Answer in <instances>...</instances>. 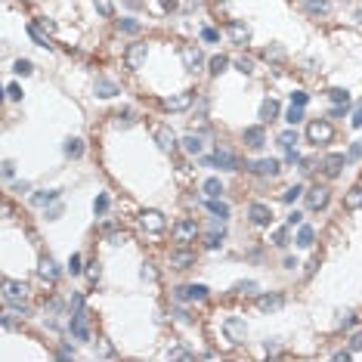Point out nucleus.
Returning a JSON list of instances; mask_svg holds the SVG:
<instances>
[{
	"instance_id": "c03bdc74",
	"label": "nucleus",
	"mask_w": 362,
	"mask_h": 362,
	"mask_svg": "<svg viewBox=\"0 0 362 362\" xmlns=\"http://www.w3.org/2000/svg\"><path fill=\"white\" fill-rule=\"evenodd\" d=\"M359 158H362V140L350 146V152H347V164H350V161H359Z\"/></svg>"
},
{
	"instance_id": "4d7b16f0",
	"label": "nucleus",
	"mask_w": 362,
	"mask_h": 362,
	"mask_svg": "<svg viewBox=\"0 0 362 362\" xmlns=\"http://www.w3.org/2000/svg\"><path fill=\"white\" fill-rule=\"evenodd\" d=\"M7 96H10V99H22V87H19V84H10V87H7Z\"/></svg>"
},
{
	"instance_id": "13d9d810",
	"label": "nucleus",
	"mask_w": 362,
	"mask_h": 362,
	"mask_svg": "<svg viewBox=\"0 0 362 362\" xmlns=\"http://www.w3.org/2000/svg\"><path fill=\"white\" fill-rule=\"evenodd\" d=\"M68 269H71V275H74V272H80V254H71V260H68Z\"/></svg>"
},
{
	"instance_id": "a878e982",
	"label": "nucleus",
	"mask_w": 362,
	"mask_h": 362,
	"mask_svg": "<svg viewBox=\"0 0 362 362\" xmlns=\"http://www.w3.org/2000/svg\"><path fill=\"white\" fill-rule=\"evenodd\" d=\"M303 7H307V13H313V16H325V13L331 10V0H303Z\"/></svg>"
},
{
	"instance_id": "8fccbe9b",
	"label": "nucleus",
	"mask_w": 362,
	"mask_h": 362,
	"mask_svg": "<svg viewBox=\"0 0 362 362\" xmlns=\"http://www.w3.org/2000/svg\"><path fill=\"white\" fill-rule=\"evenodd\" d=\"M307 99H310V96H307L303 90H294V93H291V105H307Z\"/></svg>"
},
{
	"instance_id": "c756f323",
	"label": "nucleus",
	"mask_w": 362,
	"mask_h": 362,
	"mask_svg": "<svg viewBox=\"0 0 362 362\" xmlns=\"http://www.w3.org/2000/svg\"><path fill=\"white\" fill-rule=\"evenodd\" d=\"M118 31H121V34H140V31H143V22H136V19H121V22H118Z\"/></svg>"
},
{
	"instance_id": "e433bc0d",
	"label": "nucleus",
	"mask_w": 362,
	"mask_h": 362,
	"mask_svg": "<svg viewBox=\"0 0 362 362\" xmlns=\"http://www.w3.org/2000/svg\"><path fill=\"white\" fill-rule=\"evenodd\" d=\"M93 7H96V13L102 19H112L115 16V4H112V0H93Z\"/></svg>"
},
{
	"instance_id": "f03ea898",
	"label": "nucleus",
	"mask_w": 362,
	"mask_h": 362,
	"mask_svg": "<svg viewBox=\"0 0 362 362\" xmlns=\"http://www.w3.org/2000/svg\"><path fill=\"white\" fill-rule=\"evenodd\" d=\"M71 335L77 341H90V328H87V310H84V300L74 294V313H71Z\"/></svg>"
},
{
	"instance_id": "f704fd0d",
	"label": "nucleus",
	"mask_w": 362,
	"mask_h": 362,
	"mask_svg": "<svg viewBox=\"0 0 362 362\" xmlns=\"http://www.w3.org/2000/svg\"><path fill=\"white\" fill-rule=\"evenodd\" d=\"M344 205H347L350 211H359V208H362V189H359V186L347 192V201H344Z\"/></svg>"
},
{
	"instance_id": "39448f33",
	"label": "nucleus",
	"mask_w": 362,
	"mask_h": 362,
	"mask_svg": "<svg viewBox=\"0 0 362 362\" xmlns=\"http://www.w3.org/2000/svg\"><path fill=\"white\" fill-rule=\"evenodd\" d=\"M223 331H226L229 344H245V338H248V325H245V319H238V316H229L223 322Z\"/></svg>"
},
{
	"instance_id": "5701e85b",
	"label": "nucleus",
	"mask_w": 362,
	"mask_h": 362,
	"mask_svg": "<svg viewBox=\"0 0 362 362\" xmlns=\"http://www.w3.org/2000/svg\"><path fill=\"white\" fill-rule=\"evenodd\" d=\"M275 118H279V102L275 99H263L260 102V121L269 124V121H275Z\"/></svg>"
},
{
	"instance_id": "e2e57ef3",
	"label": "nucleus",
	"mask_w": 362,
	"mask_h": 362,
	"mask_svg": "<svg viewBox=\"0 0 362 362\" xmlns=\"http://www.w3.org/2000/svg\"><path fill=\"white\" fill-rule=\"evenodd\" d=\"M4 328H16V319H13V313H4Z\"/></svg>"
},
{
	"instance_id": "6ab92c4d",
	"label": "nucleus",
	"mask_w": 362,
	"mask_h": 362,
	"mask_svg": "<svg viewBox=\"0 0 362 362\" xmlns=\"http://www.w3.org/2000/svg\"><path fill=\"white\" fill-rule=\"evenodd\" d=\"M241 140H245V146H248V149H263V143H266V133H263V127H245Z\"/></svg>"
},
{
	"instance_id": "09e8293b",
	"label": "nucleus",
	"mask_w": 362,
	"mask_h": 362,
	"mask_svg": "<svg viewBox=\"0 0 362 362\" xmlns=\"http://www.w3.org/2000/svg\"><path fill=\"white\" fill-rule=\"evenodd\" d=\"M205 245H208L211 251H214V248H220V245H223V232H220V235H217V232H214V235H208V241H205Z\"/></svg>"
},
{
	"instance_id": "de8ad7c7",
	"label": "nucleus",
	"mask_w": 362,
	"mask_h": 362,
	"mask_svg": "<svg viewBox=\"0 0 362 362\" xmlns=\"http://www.w3.org/2000/svg\"><path fill=\"white\" fill-rule=\"evenodd\" d=\"M235 291H241V294H254V291H257V282H238Z\"/></svg>"
},
{
	"instance_id": "3c124183",
	"label": "nucleus",
	"mask_w": 362,
	"mask_h": 362,
	"mask_svg": "<svg viewBox=\"0 0 362 362\" xmlns=\"http://www.w3.org/2000/svg\"><path fill=\"white\" fill-rule=\"evenodd\" d=\"M99 275H102L99 263H90V266H87V279H90V282H99Z\"/></svg>"
},
{
	"instance_id": "cd10ccee",
	"label": "nucleus",
	"mask_w": 362,
	"mask_h": 362,
	"mask_svg": "<svg viewBox=\"0 0 362 362\" xmlns=\"http://www.w3.org/2000/svg\"><path fill=\"white\" fill-rule=\"evenodd\" d=\"M28 37H31V40H34V44H37V47H47V50H50V47H53V44H50V37H47V34H44V31H40V28H37V25H28Z\"/></svg>"
},
{
	"instance_id": "6e6d98bb",
	"label": "nucleus",
	"mask_w": 362,
	"mask_h": 362,
	"mask_svg": "<svg viewBox=\"0 0 362 362\" xmlns=\"http://www.w3.org/2000/svg\"><path fill=\"white\" fill-rule=\"evenodd\" d=\"M350 124H353V127H362V102L356 105V112H353V118H350Z\"/></svg>"
},
{
	"instance_id": "864d4df0",
	"label": "nucleus",
	"mask_w": 362,
	"mask_h": 362,
	"mask_svg": "<svg viewBox=\"0 0 362 362\" xmlns=\"http://www.w3.org/2000/svg\"><path fill=\"white\" fill-rule=\"evenodd\" d=\"M96 347H99V353H102V356H112V353H115V350H112V344H108L105 338H99V341H96Z\"/></svg>"
},
{
	"instance_id": "0eeeda50",
	"label": "nucleus",
	"mask_w": 362,
	"mask_h": 362,
	"mask_svg": "<svg viewBox=\"0 0 362 362\" xmlns=\"http://www.w3.org/2000/svg\"><path fill=\"white\" fill-rule=\"evenodd\" d=\"M168 266H171V269H189V266H195V251H192L189 245L174 248V251L168 254Z\"/></svg>"
},
{
	"instance_id": "58836bf2",
	"label": "nucleus",
	"mask_w": 362,
	"mask_h": 362,
	"mask_svg": "<svg viewBox=\"0 0 362 362\" xmlns=\"http://www.w3.org/2000/svg\"><path fill=\"white\" fill-rule=\"evenodd\" d=\"M294 143H297V133L294 130H285V133L279 136V146L285 149V152H294Z\"/></svg>"
},
{
	"instance_id": "f8f14e48",
	"label": "nucleus",
	"mask_w": 362,
	"mask_h": 362,
	"mask_svg": "<svg viewBox=\"0 0 362 362\" xmlns=\"http://www.w3.org/2000/svg\"><path fill=\"white\" fill-rule=\"evenodd\" d=\"M192 105V93L189 90H183V93H174V96H164L161 99V108L164 112H186Z\"/></svg>"
},
{
	"instance_id": "2f4dec72",
	"label": "nucleus",
	"mask_w": 362,
	"mask_h": 362,
	"mask_svg": "<svg viewBox=\"0 0 362 362\" xmlns=\"http://www.w3.org/2000/svg\"><path fill=\"white\" fill-rule=\"evenodd\" d=\"M260 56H263L266 62H285V50H282L279 44H272V47H266V50H263Z\"/></svg>"
},
{
	"instance_id": "393cba45",
	"label": "nucleus",
	"mask_w": 362,
	"mask_h": 362,
	"mask_svg": "<svg viewBox=\"0 0 362 362\" xmlns=\"http://www.w3.org/2000/svg\"><path fill=\"white\" fill-rule=\"evenodd\" d=\"M201 192H205L208 198H220V195H223V183H220L217 177H208L205 183H201Z\"/></svg>"
},
{
	"instance_id": "4be33fe9",
	"label": "nucleus",
	"mask_w": 362,
	"mask_h": 362,
	"mask_svg": "<svg viewBox=\"0 0 362 362\" xmlns=\"http://www.w3.org/2000/svg\"><path fill=\"white\" fill-rule=\"evenodd\" d=\"M96 96H102V99L118 96V84H115V80H108V77H96Z\"/></svg>"
},
{
	"instance_id": "dca6fc26",
	"label": "nucleus",
	"mask_w": 362,
	"mask_h": 362,
	"mask_svg": "<svg viewBox=\"0 0 362 362\" xmlns=\"http://www.w3.org/2000/svg\"><path fill=\"white\" fill-rule=\"evenodd\" d=\"M226 34L232 37V44H238V47H245L248 40H251V28L245 22H226Z\"/></svg>"
},
{
	"instance_id": "b1692460",
	"label": "nucleus",
	"mask_w": 362,
	"mask_h": 362,
	"mask_svg": "<svg viewBox=\"0 0 362 362\" xmlns=\"http://www.w3.org/2000/svg\"><path fill=\"white\" fill-rule=\"evenodd\" d=\"M183 152H189V155H201V152H205V140L195 136V133H189V136L183 140Z\"/></svg>"
},
{
	"instance_id": "79ce46f5",
	"label": "nucleus",
	"mask_w": 362,
	"mask_h": 362,
	"mask_svg": "<svg viewBox=\"0 0 362 362\" xmlns=\"http://www.w3.org/2000/svg\"><path fill=\"white\" fill-rule=\"evenodd\" d=\"M300 195H303V186H291V189L282 192V201H288V205H291V201H297Z\"/></svg>"
},
{
	"instance_id": "4468645a",
	"label": "nucleus",
	"mask_w": 362,
	"mask_h": 362,
	"mask_svg": "<svg viewBox=\"0 0 362 362\" xmlns=\"http://www.w3.org/2000/svg\"><path fill=\"white\" fill-rule=\"evenodd\" d=\"M248 217H251L254 226H269L272 223V208L263 205V201H254V205L248 208Z\"/></svg>"
},
{
	"instance_id": "6e6552de",
	"label": "nucleus",
	"mask_w": 362,
	"mask_h": 362,
	"mask_svg": "<svg viewBox=\"0 0 362 362\" xmlns=\"http://www.w3.org/2000/svg\"><path fill=\"white\" fill-rule=\"evenodd\" d=\"M146 56H149V47H146V44H130L127 53H124V62H127L130 71H140V68L146 65Z\"/></svg>"
},
{
	"instance_id": "72a5a7b5",
	"label": "nucleus",
	"mask_w": 362,
	"mask_h": 362,
	"mask_svg": "<svg viewBox=\"0 0 362 362\" xmlns=\"http://www.w3.org/2000/svg\"><path fill=\"white\" fill-rule=\"evenodd\" d=\"M328 99H331L335 105H350V93H347L344 87H331V90H328Z\"/></svg>"
},
{
	"instance_id": "5fc2aeb1",
	"label": "nucleus",
	"mask_w": 362,
	"mask_h": 362,
	"mask_svg": "<svg viewBox=\"0 0 362 362\" xmlns=\"http://www.w3.org/2000/svg\"><path fill=\"white\" fill-rule=\"evenodd\" d=\"M350 350H353V353H359V350H362V331H356V335L350 338Z\"/></svg>"
},
{
	"instance_id": "4c0bfd02",
	"label": "nucleus",
	"mask_w": 362,
	"mask_h": 362,
	"mask_svg": "<svg viewBox=\"0 0 362 362\" xmlns=\"http://www.w3.org/2000/svg\"><path fill=\"white\" fill-rule=\"evenodd\" d=\"M288 229H291V226H279V229L272 232V245H275V248H285V245H288Z\"/></svg>"
},
{
	"instance_id": "f3484780",
	"label": "nucleus",
	"mask_w": 362,
	"mask_h": 362,
	"mask_svg": "<svg viewBox=\"0 0 362 362\" xmlns=\"http://www.w3.org/2000/svg\"><path fill=\"white\" fill-rule=\"evenodd\" d=\"M174 297L177 300H205L208 297V288L205 285H180L174 291Z\"/></svg>"
},
{
	"instance_id": "0e129e2a",
	"label": "nucleus",
	"mask_w": 362,
	"mask_h": 362,
	"mask_svg": "<svg viewBox=\"0 0 362 362\" xmlns=\"http://www.w3.org/2000/svg\"><path fill=\"white\" fill-rule=\"evenodd\" d=\"M140 275H143V279H155V272L149 269V263H143V269H140Z\"/></svg>"
},
{
	"instance_id": "7ed1b4c3",
	"label": "nucleus",
	"mask_w": 362,
	"mask_h": 362,
	"mask_svg": "<svg viewBox=\"0 0 362 362\" xmlns=\"http://www.w3.org/2000/svg\"><path fill=\"white\" fill-rule=\"evenodd\" d=\"M307 140H310L313 146H325V143H331V140H335V127L328 124L325 118L310 121V124H307Z\"/></svg>"
},
{
	"instance_id": "bb28decb",
	"label": "nucleus",
	"mask_w": 362,
	"mask_h": 362,
	"mask_svg": "<svg viewBox=\"0 0 362 362\" xmlns=\"http://www.w3.org/2000/svg\"><path fill=\"white\" fill-rule=\"evenodd\" d=\"M208 211H211L214 217H220V220L229 217V205H226V201H220V198H208Z\"/></svg>"
},
{
	"instance_id": "37998d69",
	"label": "nucleus",
	"mask_w": 362,
	"mask_h": 362,
	"mask_svg": "<svg viewBox=\"0 0 362 362\" xmlns=\"http://www.w3.org/2000/svg\"><path fill=\"white\" fill-rule=\"evenodd\" d=\"M201 40H208V44H217V40H220V31H217V28H201Z\"/></svg>"
},
{
	"instance_id": "bf43d9fd",
	"label": "nucleus",
	"mask_w": 362,
	"mask_h": 362,
	"mask_svg": "<svg viewBox=\"0 0 362 362\" xmlns=\"http://www.w3.org/2000/svg\"><path fill=\"white\" fill-rule=\"evenodd\" d=\"M161 4V10H168V13H174L177 7H180V0H158Z\"/></svg>"
},
{
	"instance_id": "69168bd1",
	"label": "nucleus",
	"mask_w": 362,
	"mask_h": 362,
	"mask_svg": "<svg viewBox=\"0 0 362 362\" xmlns=\"http://www.w3.org/2000/svg\"><path fill=\"white\" fill-rule=\"evenodd\" d=\"M124 4H127L130 10H143V7H146V4H143V0H124Z\"/></svg>"
},
{
	"instance_id": "c9c22d12",
	"label": "nucleus",
	"mask_w": 362,
	"mask_h": 362,
	"mask_svg": "<svg viewBox=\"0 0 362 362\" xmlns=\"http://www.w3.org/2000/svg\"><path fill=\"white\" fill-rule=\"evenodd\" d=\"M56 198H59V192H37V195H31V205L44 208V205H50V201H56Z\"/></svg>"
},
{
	"instance_id": "a211bd4d",
	"label": "nucleus",
	"mask_w": 362,
	"mask_h": 362,
	"mask_svg": "<svg viewBox=\"0 0 362 362\" xmlns=\"http://www.w3.org/2000/svg\"><path fill=\"white\" fill-rule=\"evenodd\" d=\"M341 168H347V155H328L325 161H322V174H325L328 180H335L341 174Z\"/></svg>"
},
{
	"instance_id": "473e14b6",
	"label": "nucleus",
	"mask_w": 362,
	"mask_h": 362,
	"mask_svg": "<svg viewBox=\"0 0 362 362\" xmlns=\"http://www.w3.org/2000/svg\"><path fill=\"white\" fill-rule=\"evenodd\" d=\"M65 155H68V158H80V155H84V143H80L77 136L65 140Z\"/></svg>"
},
{
	"instance_id": "7c9ffc66",
	"label": "nucleus",
	"mask_w": 362,
	"mask_h": 362,
	"mask_svg": "<svg viewBox=\"0 0 362 362\" xmlns=\"http://www.w3.org/2000/svg\"><path fill=\"white\" fill-rule=\"evenodd\" d=\"M313 238H316V229H313V226H300V229H297V245H300V248H310Z\"/></svg>"
},
{
	"instance_id": "052dcab7",
	"label": "nucleus",
	"mask_w": 362,
	"mask_h": 362,
	"mask_svg": "<svg viewBox=\"0 0 362 362\" xmlns=\"http://www.w3.org/2000/svg\"><path fill=\"white\" fill-rule=\"evenodd\" d=\"M353 322H356V316H353V313H344V319H341V328H353Z\"/></svg>"
},
{
	"instance_id": "ea45409f",
	"label": "nucleus",
	"mask_w": 362,
	"mask_h": 362,
	"mask_svg": "<svg viewBox=\"0 0 362 362\" xmlns=\"http://www.w3.org/2000/svg\"><path fill=\"white\" fill-rule=\"evenodd\" d=\"M226 65H229V59H226V56H214V59H211V74H214V77H217V74H223V71H226Z\"/></svg>"
},
{
	"instance_id": "603ef678",
	"label": "nucleus",
	"mask_w": 362,
	"mask_h": 362,
	"mask_svg": "<svg viewBox=\"0 0 362 362\" xmlns=\"http://www.w3.org/2000/svg\"><path fill=\"white\" fill-rule=\"evenodd\" d=\"M235 68H238L241 74H251V71H254V65H251V59H238V62H235Z\"/></svg>"
},
{
	"instance_id": "338daca9",
	"label": "nucleus",
	"mask_w": 362,
	"mask_h": 362,
	"mask_svg": "<svg viewBox=\"0 0 362 362\" xmlns=\"http://www.w3.org/2000/svg\"><path fill=\"white\" fill-rule=\"evenodd\" d=\"M335 359H338V362H347V359H350V353H347V350H341V353H335Z\"/></svg>"
},
{
	"instance_id": "412c9836",
	"label": "nucleus",
	"mask_w": 362,
	"mask_h": 362,
	"mask_svg": "<svg viewBox=\"0 0 362 362\" xmlns=\"http://www.w3.org/2000/svg\"><path fill=\"white\" fill-rule=\"evenodd\" d=\"M282 303H285V297H282L279 291H272V294H260V297H257V310H263V313L279 310Z\"/></svg>"
},
{
	"instance_id": "a18cd8bd",
	"label": "nucleus",
	"mask_w": 362,
	"mask_h": 362,
	"mask_svg": "<svg viewBox=\"0 0 362 362\" xmlns=\"http://www.w3.org/2000/svg\"><path fill=\"white\" fill-rule=\"evenodd\" d=\"M93 211H96V214H105V211H108V195H96Z\"/></svg>"
},
{
	"instance_id": "aec40b11",
	"label": "nucleus",
	"mask_w": 362,
	"mask_h": 362,
	"mask_svg": "<svg viewBox=\"0 0 362 362\" xmlns=\"http://www.w3.org/2000/svg\"><path fill=\"white\" fill-rule=\"evenodd\" d=\"M37 275L44 279V282H56V279H59V269H56L53 257H40V263H37Z\"/></svg>"
},
{
	"instance_id": "2eb2a0df",
	"label": "nucleus",
	"mask_w": 362,
	"mask_h": 362,
	"mask_svg": "<svg viewBox=\"0 0 362 362\" xmlns=\"http://www.w3.org/2000/svg\"><path fill=\"white\" fill-rule=\"evenodd\" d=\"M152 133H155V143H158V149H161V152H174V149H177V136H174V130H171V127L158 124Z\"/></svg>"
},
{
	"instance_id": "49530a36",
	"label": "nucleus",
	"mask_w": 362,
	"mask_h": 362,
	"mask_svg": "<svg viewBox=\"0 0 362 362\" xmlns=\"http://www.w3.org/2000/svg\"><path fill=\"white\" fill-rule=\"evenodd\" d=\"M13 71H16V74H31L34 68H31V62H28V59H19V62L13 65Z\"/></svg>"
},
{
	"instance_id": "1a4fd4ad",
	"label": "nucleus",
	"mask_w": 362,
	"mask_h": 362,
	"mask_svg": "<svg viewBox=\"0 0 362 362\" xmlns=\"http://www.w3.org/2000/svg\"><path fill=\"white\" fill-rule=\"evenodd\" d=\"M208 168H223V171H238V158L229 152V149H217L214 158H205Z\"/></svg>"
},
{
	"instance_id": "ddd939ff",
	"label": "nucleus",
	"mask_w": 362,
	"mask_h": 362,
	"mask_svg": "<svg viewBox=\"0 0 362 362\" xmlns=\"http://www.w3.org/2000/svg\"><path fill=\"white\" fill-rule=\"evenodd\" d=\"M331 201V192L325 189V186H313L310 192H307V208L310 211H322Z\"/></svg>"
},
{
	"instance_id": "a19ab883",
	"label": "nucleus",
	"mask_w": 362,
	"mask_h": 362,
	"mask_svg": "<svg viewBox=\"0 0 362 362\" xmlns=\"http://www.w3.org/2000/svg\"><path fill=\"white\" fill-rule=\"evenodd\" d=\"M285 121H288V124H300V121H303V105H291Z\"/></svg>"
},
{
	"instance_id": "680f3d73",
	"label": "nucleus",
	"mask_w": 362,
	"mask_h": 362,
	"mask_svg": "<svg viewBox=\"0 0 362 362\" xmlns=\"http://www.w3.org/2000/svg\"><path fill=\"white\" fill-rule=\"evenodd\" d=\"M300 220H303V214H297V211L288 214V226H300Z\"/></svg>"
},
{
	"instance_id": "c85d7f7f",
	"label": "nucleus",
	"mask_w": 362,
	"mask_h": 362,
	"mask_svg": "<svg viewBox=\"0 0 362 362\" xmlns=\"http://www.w3.org/2000/svg\"><path fill=\"white\" fill-rule=\"evenodd\" d=\"M164 359H192V353H189V350H183L177 341H171V347L164 350Z\"/></svg>"
},
{
	"instance_id": "9d476101",
	"label": "nucleus",
	"mask_w": 362,
	"mask_h": 362,
	"mask_svg": "<svg viewBox=\"0 0 362 362\" xmlns=\"http://www.w3.org/2000/svg\"><path fill=\"white\" fill-rule=\"evenodd\" d=\"M251 174H257V177H279V171H282V164L275 158H260V161H251V164H245Z\"/></svg>"
},
{
	"instance_id": "9b49d317",
	"label": "nucleus",
	"mask_w": 362,
	"mask_h": 362,
	"mask_svg": "<svg viewBox=\"0 0 362 362\" xmlns=\"http://www.w3.org/2000/svg\"><path fill=\"white\" fill-rule=\"evenodd\" d=\"M180 59H183L186 71H198L201 65H205V56H201V50L192 47V44H183V47H180Z\"/></svg>"
},
{
	"instance_id": "423d86ee",
	"label": "nucleus",
	"mask_w": 362,
	"mask_h": 362,
	"mask_svg": "<svg viewBox=\"0 0 362 362\" xmlns=\"http://www.w3.org/2000/svg\"><path fill=\"white\" fill-rule=\"evenodd\" d=\"M195 238H198V223H195V217L177 220V226H174V241H180V245H189V241H195Z\"/></svg>"
},
{
	"instance_id": "20e7f679",
	"label": "nucleus",
	"mask_w": 362,
	"mask_h": 362,
	"mask_svg": "<svg viewBox=\"0 0 362 362\" xmlns=\"http://www.w3.org/2000/svg\"><path fill=\"white\" fill-rule=\"evenodd\" d=\"M140 229L149 232V235H161V232L168 229V220H164V214H161V211H143L140 214Z\"/></svg>"
},
{
	"instance_id": "774afa93",
	"label": "nucleus",
	"mask_w": 362,
	"mask_h": 362,
	"mask_svg": "<svg viewBox=\"0 0 362 362\" xmlns=\"http://www.w3.org/2000/svg\"><path fill=\"white\" fill-rule=\"evenodd\" d=\"M356 19H359V22H362V7H359V10H356Z\"/></svg>"
},
{
	"instance_id": "f257e3e1",
	"label": "nucleus",
	"mask_w": 362,
	"mask_h": 362,
	"mask_svg": "<svg viewBox=\"0 0 362 362\" xmlns=\"http://www.w3.org/2000/svg\"><path fill=\"white\" fill-rule=\"evenodd\" d=\"M4 303L16 307L19 313H28V285L16 279H4Z\"/></svg>"
}]
</instances>
